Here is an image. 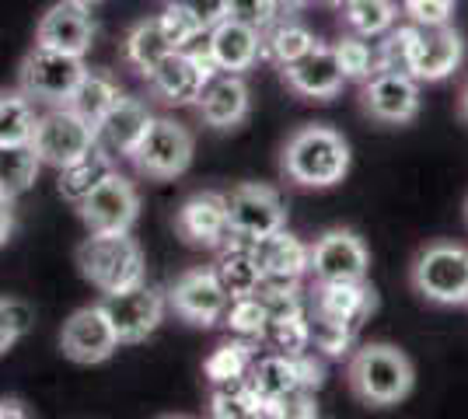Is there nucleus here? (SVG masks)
<instances>
[{
    "label": "nucleus",
    "instance_id": "1",
    "mask_svg": "<svg viewBox=\"0 0 468 419\" xmlns=\"http://www.w3.org/2000/svg\"><path fill=\"white\" fill-rule=\"evenodd\" d=\"M350 143L339 130L325 122H304L283 143L280 172L297 189H332L350 175Z\"/></svg>",
    "mask_w": 468,
    "mask_h": 419
},
{
    "label": "nucleus",
    "instance_id": "2",
    "mask_svg": "<svg viewBox=\"0 0 468 419\" xmlns=\"http://www.w3.org/2000/svg\"><path fill=\"white\" fill-rule=\"evenodd\" d=\"M346 388L360 405L391 409L406 402L416 388V367L406 350L391 342H364L353 346L346 360Z\"/></svg>",
    "mask_w": 468,
    "mask_h": 419
},
{
    "label": "nucleus",
    "instance_id": "3",
    "mask_svg": "<svg viewBox=\"0 0 468 419\" xmlns=\"http://www.w3.org/2000/svg\"><path fill=\"white\" fill-rule=\"evenodd\" d=\"M410 287L437 308L468 304V248L458 241H430L410 266Z\"/></svg>",
    "mask_w": 468,
    "mask_h": 419
},
{
    "label": "nucleus",
    "instance_id": "4",
    "mask_svg": "<svg viewBox=\"0 0 468 419\" xmlns=\"http://www.w3.org/2000/svg\"><path fill=\"white\" fill-rule=\"evenodd\" d=\"M80 277L101 294L109 290H122L133 287L147 277V262H144V248L137 238H130V231L122 235H91L78 248Z\"/></svg>",
    "mask_w": 468,
    "mask_h": 419
},
{
    "label": "nucleus",
    "instance_id": "5",
    "mask_svg": "<svg viewBox=\"0 0 468 419\" xmlns=\"http://www.w3.org/2000/svg\"><path fill=\"white\" fill-rule=\"evenodd\" d=\"M84 57H74V53H63V49H49V46H39L21 60L18 80L21 91L28 99L46 101V105H67L74 88L84 78Z\"/></svg>",
    "mask_w": 468,
    "mask_h": 419
},
{
    "label": "nucleus",
    "instance_id": "6",
    "mask_svg": "<svg viewBox=\"0 0 468 419\" xmlns=\"http://www.w3.org/2000/svg\"><path fill=\"white\" fill-rule=\"evenodd\" d=\"M196 154L193 133L176 120H154L147 126V133L140 137V143L133 147L130 161L140 168V175L157 182L178 179L189 172Z\"/></svg>",
    "mask_w": 468,
    "mask_h": 419
},
{
    "label": "nucleus",
    "instance_id": "7",
    "mask_svg": "<svg viewBox=\"0 0 468 419\" xmlns=\"http://www.w3.org/2000/svg\"><path fill=\"white\" fill-rule=\"evenodd\" d=\"M98 143L95 126L78 116L70 105H53L46 116L36 120V133H32V147L39 154L42 164L49 168H63L70 161L84 158Z\"/></svg>",
    "mask_w": 468,
    "mask_h": 419
},
{
    "label": "nucleus",
    "instance_id": "8",
    "mask_svg": "<svg viewBox=\"0 0 468 419\" xmlns=\"http://www.w3.org/2000/svg\"><path fill=\"white\" fill-rule=\"evenodd\" d=\"M101 311H105V319L112 321L119 346L122 342H144L165 321L168 298L157 287H151L147 279H140L133 287L109 290L101 298Z\"/></svg>",
    "mask_w": 468,
    "mask_h": 419
},
{
    "label": "nucleus",
    "instance_id": "9",
    "mask_svg": "<svg viewBox=\"0 0 468 419\" xmlns=\"http://www.w3.org/2000/svg\"><path fill=\"white\" fill-rule=\"evenodd\" d=\"M228 200V231L238 241H259L287 227V203L273 185L259 182H241L234 185Z\"/></svg>",
    "mask_w": 468,
    "mask_h": 419
},
{
    "label": "nucleus",
    "instance_id": "10",
    "mask_svg": "<svg viewBox=\"0 0 468 419\" xmlns=\"http://www.w3.org/2000/svg\"><path fill=\"white\" fill-rule=\"evenodd\" d=\"M371 248L353 227H329L308 245V277L314 283L329 279H367Z\"/></svg>",
    "mask_w": 468,
    "mask_h": 419
},
{
    "label": "nucleus",
    "instance_id": "11",
    "mask_svg": "<svg viewBox=\"0 0 468 419\" xmlns=\"http://www.w3.org/2000/svg\"><path fill=\"white\" fill-rule=\"evenodd\" d=\"M249 384L262 402L283 399L297 388H312L318 392L325 384V363L314 357V350L301 357H283V353H262L249 367Z\"/></svg>",
    "mask_w": 468,
    "mask_h": 419
},
{
    "label": "nucleus",
    "instance_id": "12",
    "mask_svg": "<svg viewBox=\"0 0 468 419\" xmlns=\"http://www.w3.org/2000/svg\"><path fill=\"white\" fill-rule=\"evenodd\" d=\"M420 80L412 74L378 70L360 84V109L381 126H410L420 116Z\"/></svg>",
    "mask_w": 468,
    "mask_h": 419
},
{
    "label": "nucleus",
    "instance_id": "13",
    "mask_svg": "<svg viewBox=\"0 0 468 419\" xmlns=\"http://www.w3.org/2000/svg\"><path fill=\"white\" fill-rule=\"evenodd\" d=\"M78 210L91 235H122V231H133L140 217V193L133 182L112 172L78 203Z\"/></svg>",
    "mask_w": 468,
    "mask_h": 419
},
{
    "label": "nucleus",
    "instance_id": "14",
    "mask_svg": "<svg viewBox=\"0 0 468 419\" xmlns=\"http://www.w3.org/2000/svg\"><path fill=\"white\" fill-rule=\"evenodd\" d=\"M168 308L176 311L182 321H189L196 329H214L220 325L224 311H228V290L220 287L214 266L210 269H186L182 277L168 287Z\"/></svg>",
    "mask_w": 468,
    "mask_h": 419
},
{
    "label": "nucleus",
    "instance_id": "15",
    "mask_svg": "<svg viewBox=\"0 0 468 419\" xmlns=\"http://www.w3.org/2000/svg\"><path fill=\"white\" fill-rule=\"evenodd\" d=\"M280 74H283L287 91L304 101H332L339 99V91L346 88V78H343L335 53H332V42L322 39L314 42L301 60L280 67Z\"/></svg>",
    "mask_w": 468,
    "mask_h": 419
},
{
    "label": "nucleus",
    "instance_id": "16",
    "mask_svg": "<svg viewBox=\"0 0 468 419\" xmlns=\"http://www.w3.org/2000/svg\"><path fill=\"white\" fill-rule=\"evenodd\" d=\"M59 346H63L67 360L91 367V363H105L112 357L119 350V340L112 321L105 319V311H101V304H91V308H80L67 319Z\"/></svg>",
    "mask_w": 468,
    "mask_h": 419
},
{
    "label": "nucleus",
    "instance_id": "17",
    "mask_svg": "<svg viewBox=\"0 0 468 419\" xmlns=\"http://www.w3.org/2000/svg\"><path fill=\"white\" fill-rule=\"evenodd\" d=\"M199 120L210 130H238L245 126L249 112H252V91L245 84V74H224L217 70L207 78L199 99L193 101Z\"/></svg>",
    "mask_w": 468,
    "mask_h": 419
},
{
    "label": "nucleus",
    "instance_id": "18",
    "mask_svg": "<svg viewBox=\"0 0 468 419\" xmlns=\"http://www.w3.org/2000/svg\"><path fill=\"white\" fill-rule=\"evenodd\" d=\"M210 74H217L214 67L199 63L196 57H189L186 49H172V53L147 74V91H151V99H157L161 105H193Z\"/></svg>",
    "mask_w": 468,
    "mask_h": 419
},
{
    "label": "nucleus",
    "instance_id": "19",
    "mask_svg": "<svg viewBox=\"0 0 468 419\" xmlns=\"http://www.w3.org/2000/svg\"><path fill=\"white\" fill-rule=\"evenodd\" d=\"M178 238L193 248H220L231 238L228 231V200L224 193H193L189 200L178 206L176 214Z\"/></svg>",
    "mask_w": 468,
    "mask_h": 419
},
{
    "label": "nucleus",
    "instance_id": "20",
    "mask_svg": "<svg viewBox=\"0 0 468 419\" xmlns=\"http://www.w3.org/2000/svg\"><path fill=\"white\" fill-rule=\"evenodd\" d=\"M308 308L325 311L332 319L350 321L353 329L360 332L364 321H371L378 311V290L367 279H329V283H312L308 290Z\"/></svg>",
    "mask_w": 468,
    "mask_h": 419
},
{
    "label": "nucleus",
    "instance_id": "21",
    "mask_svg": "<svg viewBox=\"0 0 468 419\" xmlns=\"http://www.w3.org/2000/svg\"><path fill=\"white\" fill-rule=\"evenodd\" d=\"M462 60H465V39H462V32L454 25L420 28L410 74L420 84H441L462 67Z\"/></svg>",
    "mask_w": 468,
    "mask_h": 419
},
{
    "label": "nucleus",
    "instance_id": "22",
    "mask_svg": "<svg viewBox=\"0 0 468 419\" xmlns=\"http://www.w3.org/2000/svg\"><path fill=\"white\" fill-rule=\"evenodd\" d=\"M95 39V21H91V7H84L78 0H59L42 15L39 28H36V42L49 46V49H63L84 57Z\"/></svg>",
    "mask_w": 468,
    "mask_h": 419
},
{
    "label": "nucleus",
    "instance_id": "23",
    "mask_svg": "<svg viewBox=\"0 0 468 419\" xmlns=\"http://www.w3.org/2000/svg\"><path fill=\"white\" fill-rule=\"evenodd\" d=\"M151 122H154V112H151L147 101L133 99V95H119V99L112 101V109L98 120V126H95L98 143H101L109 154L130 158Z\"/></svg>",
    "mask_w": 468,
    "mask_h": 419
},
{
    "label": "nucleus",
    "instance_id": "24",
    "mask_svg": "<svg viewBox=\"0 0 468 419\" xmlns=\"http://www.w3.org/2000/svg\"><path fill=\"white\" fill-rule=\"evenodd\" d=\"M259 42L262 32H255L252 25L238 18L217 21L214 28H207V46H210V63L224 74H245L259 63Z\"/></svg>",
    "mask_w": 468,
    "mask_h": 419
},
{
    "label": "nucleus",
    "instance_id": "25",
    "mask_svg": "<svg viewBox=\"0 0 468 419\" xmlns=\"http://www.w3.org/2000/svg\"><path fill=\"white\" fill-rule=\"evenodd\" d=\"M255 262L262 269V283H301L308 277V245L291 235L287 227H280L266 238L252 241Z\"/></svg>",
    "mask_w": 468,
    "mask_h": 419
},
{
    "label": "nucleus",
    "instance_id": "26",
    "mask_svg": "<svg viewBox=\"0 0 468 419\" xmlns=\"http://www.w3.org/2000/svg\"><path fill=\"white\" fill-rule=\"evenodd\" d=\"M214 273L220 287L228 290V298H249L262 287V269L255 262L252 241L228 238L220 245V256L214 262Z\"/></svg>",
    "mask_w": 468,
    "mask_h": 419
},
{
    "label": "nucleus",
    "instance_id": "27",
    "mask_svg": "<svg viewBox=\"0 0 468 419\" xmlns=\"http://www.w3.org/2000/svg\"><path fill=\"white\" fill-rule=\"evenodd\" d=\"M318 36L297 15H283L276 18L259 42V60L273 63V67H287V63L301 60L308 49H312Z\"/></svg>",
    "mask_w": 468,
    "mask_h": 419
},
{
    "label": "nucleus",
    "instance_id": "28",
    "mask_svg": "<svg viewBox=\"0 0 468 419\" xmlns=\"http://www.w3.org/2000/svg\"><path fill=\"white\" fill-rule=\"evenodd\" d=\"M116 172V161H112V154L101 147V143H95L84 158H78V161H70V164H63L59 168V196L63 200H70L74 206H78L91 189H98L101 182L109 179Z\"/></svg>",
    "mask_w": 468,
    "mask_h": 419
},
{
    "label": "nucleus",
    "instance_id": "29",
    "mask_svg": "<svg viewBox=\"0 0 468 419\" xmlns=\"http://www.w3.org/2000/svg\"><path fill=\"white\" fill-rule=\"evenodd\" d=\"M395 21H402L399 0H350L339 7V28L360 39H381Z\"/></svg>",
    "mask_w": 468,
    "mask_h": 419
},
{
    "label": "nucleus",
    "instance_id": "30",
    "mask_svg": "<svg viewBox=\"0 0 468 419\" xmlns=\"http://www.w3.org/2000/svg\"><path fill=\"white\" fill-rule=\"evenodd\" d=\"M42 161L28 143H0V196L18 200L21 193H28L39 179Z\"/></svg>",
    "mask_w": 468,
    "mask_h": 419
},
{
    "label": "nucleus",
    "instance_id": "31",
    "mask_svg": "<svg viewBox=\"0 0 468 419\" xmlns=\"http://www.w3.org/2000/svg\"><path fill=\"white\" fill-rule=\"evenodd\" d=\"M255 357H259V346L245 336L220 342V346H214V353L203 360V378H207V384H228V381L249 378V367Z\"/></svg>",
    "mask_w": 468,
    "mask_h": 419
},
{
    "label": "nucleus",
    "instance_id": "32",
    "mask_svg": "<svg viewBox=\"0 0 468 419\" xmlns=\"http://www.w3.org/2000/svg\"><path fill=\"white\" fill-rule=\"evenodd\" d=\"M168 53H172V42L165 39L161 21L157 18H147V21H140V25H133L130 36H126V42H122V57H126V63H133L144 78H147Z\"/></svg>",
    "mask_w": 468,
    "mask_h": 419
},
{
    "label": "nucleus",
    "instance_id": "33",
    "mask_svg": "<svg viewBox=\"0 0 468 419\" xmlns=\"http://www.w3.org/2000/svg\"><path fill=\"white\" fill-rule=\"evenodd\" d=\"M308 336H312V350L325 360L350 357V350L356 346V329L350 321L332 319V315L314 311V308H308Z\"/></svg>",
    "mask_w": 468,
    "mask_h": 419
},
{
    "label": "nucleus",
    "instance_id": "34",
    "mask_svg": "<svg viewBox=\"0 0 468 419\" xmlns=\"http://www.w3.org/2000/svg\"><path fill=\"white\" fill-rule=\"evenodd\" d=\"M122 91H119V84L109 74H101V70H84V78H80V84L74 88V95H70V109L78 112V116H84V120L91 122V126H98V120L112 109V101L119 99Z\"/></svg>",
    "mask_w": 468,
    "mask_h": 419
},
{
    "label": "nucleus",
    "instance_id": "35",
    "mask_svg": "<svg viewBox=\"0 0 468 419\" xmlns=\"http://www.w3.org/2000/svg\"><path fill=\"white\" fill-rule=\"evenodd\" d=\"M416 39H420V28H416L412 21H395L388 32L381 36V42L374 46V74H378V70L410 74Z\"/></svg>",
    "mask_w": 468,
    "mask_h": 419
},
{
    "label": "nucleus",
    "instance_id": "36",
    "mask_svg": "<svg viewBox=\"0 0 468 419\" xmlns=\"http://www.w3.org/2000/svg\"><path fill=\"white\" fill-rule=\"evenodd\" d=\"M259 346H266L270 353H283V357H301V353H308V350H312L308 311L287 315V319H266L262 332H259Z\"/></svg>",
    "mask_w": 468,
    "mask_h": 419
},
{
    "label": "nucleus",
    "instance_id": "37",
    "mask_svg": "<svg viewBox=\"0 0 468 419\" xmlns=\"http://www.w3.org/2000/svg\"><path fill=\"white\" fill-rule=\"evenodd\" d=\"M210 416L217 419H259L262 416V399L252 392V384L228 381V384H210Z\"/></svg>",
    "mask_w": 468,
    "mask_h": 419
},
{
    "label": "nucleus",
    "instance_id": "38",
    "mask_svg": "<svg viewBox=\"0 0 468 419\" xmlns=\"http://www.w3.org/2000/svg\"><path fill=\"white\" fill-rule=\"evenodd\" d=\"M36 105L25 91L0 95V143H28L36 133Z\"/></svg>",
    "mask_w": 468,
    "mask_h": 419
},
{
    "label": "nucleus",
    "instance_id": "39",
    "mask_svg": "<svg viewBox=\"0 0 468 419\" xmlns=\"http://www.w3.org/2000/svg\"><path fill=\"white\" fill-rule=\"evenodd\" d=\"M332 53H335V63H339L343 78L353 80V84H364V80L374 74V46H371V39H360V36L343 32L339 39L332 42Z\"/></svg>",
    "mask_w": 468,
    "mask_h": 419
},
{
    "label": "nucleus",
    "instance_id": "40",
    "mask_svg": "<svg viewBox=\"0 0 468 419\" xmlns=\"http://www.w3.org/2000/svg\"><path fill=\"white\" fill-rule=\"evenodd\" d=\"M220 321L231 329L234 336L259 340V332L266 325V308H262V300L255 298V294H249V298H231V304H228V311H224Z\"/></svg>",
    "mask_w": 468,
    "mask_h": 419
},
{
    "label": "nucleus",
    "instance_id": "41",
    "mask_svg": "<svg viewBox=\"0 0 468 419\" xmlns=\"http://www.w3.org/2000/svg\"><path fill=\"white\" fill-rule=\"evenodd\" d=\"M454 4L458 0H399V11L416 28H441L454 21Z\"/></svg>",
    "mask_w": 468,
    "mask_h": 419
},
{
    "label": "nucleus",
    "instance_id": "42",
    "mask_svg": "<svg viewBox=\"0 0 468 419\" xmlns=\"http://www.w3.org/2000/svg\"><path fill=\"white\" fill-rule=\"evenodd\" d=\"M32 321H36V315H32V308L25 300L0 298V357L32 329Z\"/></svg>",
    "mask_w": 468,
    "mask_h": 419
},
{
    "label": "nucleus",
    "instance_id": "43",
    "mask_svg": "<svg viewBox=\"0 0 468 419\" xmlns=\"http://www.w3.org/2000/svg\"><path fill=\"white\" fill-rule=\"evenodd\" d=\"M228 18L252 25L255 32H266L276 18H283L276 0H228Z\"/></svg>",
    "mask_w": 468,
    "mask_h": 419
},
{
    "label": "nucleus",
    "instance_id": "44",
    "mask_svg": "<svg viewBox=\"0 0 468 419\" xmlns=\"http://www.w3.org/2000/svg\"><path fill=\"white\" fill-rule=\"evenodd\" d=\"M157 21H161L165 39L172 42V49H186V46H189L199 32H207V28H199V25H196V21L189 18V15H186L178 4H172V0H168V7L157 15Z\"/></svg>",
    "mask_w": 468,
    "mask_h": 419
},
{
    "label": "nucleus",
    "instance_id": "45",
    "mask_svg": "<svg viewBox=\"0 0 468 419\" xmlns=\"http://www.w3.org/2000/svg\"><path fill=\"white\" fill-rule=\"evenodd\" d=\"M178 4L199 28H214L217 21L228 18V0H172Z\"/></svg>",
    "mask_w": 468,
    "mask_h": 419
},
{
    "label": "nucleus",
    "instance_id": "46",
    "mask_svg": "<svg viewBox=\"0 0 468 419\" xmlns=\"http://www.w3.org/2000/svg\"><path fill=\"white\" fill-rule=\"evenodd\" d=\"M11 231H15V210H11V200H7V196H0V248L7 245Z\"/></svg>",
    "mask_w": 468,
    "mask_h": 419
},
{
    "label": "nucleus",
    "instance_id": "47",
    "mask_svg": "<svg viewBox=\"0 0 468 419\" xmlns=\"http://www.w3.org/2000/svg\"><path fill=\"white\" fill-rule=\"evenodd\" d=\"M25 419L28 416V409H25V405H21L18 399H0V419Z\"/></svg>",
    "mask_w": 468,
    "mask_h": 419
},
{
    "label": "nucleus",
    "instance_id": "48",
    "mask_svg": "<svg viewBox=\"0 0 468 419\" xmlns=\"http://www.w3.org/2000/svg\"><path fill=\"white\" fill-rule=\"evenodd\" d=\"M276 4H280V11H283V15H301L312 0H276Z\"/></svg>",
    "mask_w": 468,
    "mask_h": 419
},
{
    "label": "nucleus",
    "instance_id": "49",
    "mask_svg": "<svg viewBox=\"0 0 468 419\" xmlns=\"http://www.w3.org/2000/svg\"><path fill=\"white\" fill-rule=\"evenodd\" d=\"M458 116L468 122V80H465V88H462V95H458Z\"/></svg>",
    "mask_w": 468,
    "mask_h": 419
},
{
    "label": "nucleus",
    "instance_id": "50",
    "mask_svg": "<svg viewBox=\"0 0 468 419\" xmlns=\"http://www.w3.org/2000/svg\"><path fill=\"white\" fill-rule=\"evenodd\" d=\"M322 4H325V7H335V11H339V7H346L350 0H322Z\"/></svg>",
    "mask_w": 468,
    "mask_h": 419
},
{
    "label": "nucleus",
    "instance_id": "51",
    "mask_svg": "<svg viewBox=\"0 0 468 419\" xmlns=\"http://www.w3.org/2000/svg\"><path fill=\"white\" fill-rule=\"evenodd\" d=\"M78 4H84V7H95V4H101V0H78Z\"/></svg>",
    "mask_w": 468,
    "mask_h": 419
},
{
    "label": "nucleus",
    "instance_id": "52",
    "mask_svg": "<svg viewBox=\"0 0 468 419\" xmlns=\"http://www.w3.org/2000/svg\"><path fill=\"white\" fill-rule=\"evenodd\" d=\"M465 224H468V196H465Z\"/></svg>",
    "mask_w": 468,
    "mask_h": 419
}]
</instances>
